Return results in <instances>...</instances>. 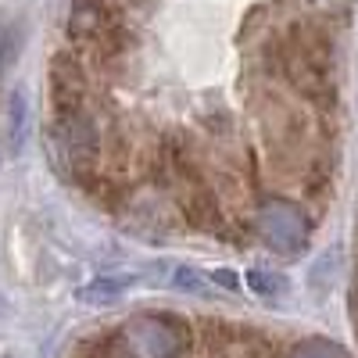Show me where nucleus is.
Listing matches in <instances>:
<instances>
[{
  "mask_svg": "<svg viewBox=\"0 0 358 358\" xmlns=\"http://www.w3.org/2000/svg\"><path fill=\"white\" fill-rule=\"evenodd\" d=\"M4 358H8V355H4Z\"/></svg>",
  "mask_w": 358,
  "mask_h": 358,
  "instance_id": "9d476101",
  "label": "nucleus"
},
{
  "mask_svg": "<svg viewBox=\"0 0 358 358\" xmlns=\"http://www.w3.org/2000/svg\"><path fill=\"white\" fill-rule=\"evenodd\" d=\"M129 287H133L129 276H101V280H90L86 287H79L76 297L83 305H90V308H104V305H115Z\"/></svg>",
  "mask_w": 358,
  "mask_h": 358,
  "instance_id": "20e7f679",
  "label": "nucleus"
},
{
  "mask_svg": "<svg viewBox=\"0 0 358 358\" xmlns=\"http://www.w3.org/2000/svg\"><path fill=\"white\" fill-rule=\"evenodd\" d=\"M172 283L179 287V290H204V276L201 273H194V268H187V265H176L172 268Z\"/></svg>",
  "mask_w": 358,
  "mask_h": 358,
  "instance_id": "0eeeda50",
  "label": "nucleus"
},
{
  "mask_svg": "<svg viewBox=\"0 0 358 358\" xmlns=\"http://www.w3.org/2000/svg\"><path fill=\"white\" fill-rule=\"evenodd\" d=\"M4 122H8V151L18 155L22 143L29 136V101H25V90H15L8 111H4Z\"/></svg>",
  "mask_w": 358,
  "mask_h": 358,
  "instance_id": "39448f33",
  "label": "nucleus"
},
{
  "mask_svg": "<svg viewBox=\"0 0 358 358\" xmlns=\"http://www.w3.org/2000/svg\"><path fill=\"white\" fill-rule=\"evenodd\" d=\"M258 233L280 255H297L308 244V222L301 215V208L283 197H273L258 208Z\"/></svg>",
  "mask_w": 358,
  "mask_h": 358,
  "instance_id": "f03ea898",
  "label": "nucleus"
},
{
  "mask_svg": "<svg viewBox=\"0 0 358 358\" xmlns=\"http://www.w3.org/2000/svg\"><path fill=\"white\" fill-rule=\"evenodd\" d=\"M290 358H341V351L330 348V344H305V348H297Z\"/></svg>",
  "mask_w": 358,
  "mask_h": 358,
  "instance_id": "6e6552de",
  "label": "nucleus"
},
{
  "mask_svg": "<svg viewBox=\"0 0 358 358\" xmlns=\"http://www.w3.org/2000/svg\"><path fill=\"white\" fill-rule=\"evenodd\" d=\"M69 36L76 47L97 57H118L129 43L122 4L118 0H72Z\"/></svg>",
  "mask_w": 358,
  "mask_h": 358,
  "instance_id": "f257e3e1",
  "label": "nucleus"
},
{
  "mask_svg": "<svg viewBox=\"0 0 358 358\" xmlns=\"http://www.w3.org/2000/svg\"><path fill=\"white\" fill-rule=\"evenodd\" d=\"M50 101H54V115L86 111V72L72 54L54 57V65H50Z\"/></svg>",
  "mask_w": 358,
  "mask_h": 358,
  "instance_id": "7ed1b4c3",
  "label": "nucleus"
},
{
  "mask_svg": "<svg viewBox=\"0 0 358 358\" xmlns=\"http://www.w3.org/2000/svg\"><path fill=\"white\" fill-rule=\"evenodd\" d=\"M248 287L255 294H262V297H276V294L287 290V280L276 276V273H265V268H251V273H248Z\"/></svg>",
  "mask_w": 358,
  "mask_h": 358,
  "instance_id": "423d86ee",
  "label": "nucleus"
},
{
  "mask_svg": "<svg viewBox=\"0 0 358 358\" xmlns=\"http://www.w3.org/2000/svg\"><path fill=\"white\" fill-rule=\"evenodd\" d=\"M212 280H215L219 287H226V290H236V287H241V283H236V273H229V268H215Z\"/></svg>",
  "mask_w": 358,
  "mask_h": 358,
  "instance_id": "1a4fd4ad",
  "label": "nucleus"
}]
</instances>
